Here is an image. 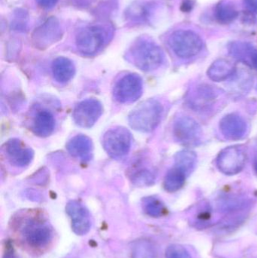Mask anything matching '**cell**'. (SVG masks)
<instances>
[{"label": "cell", "instance_id": "1", "mask_svg": "<svg viewBox=\"0 0 257 258\" xmlns=\"http://www.w3.org/2000/svg\"><path fill=\"white\" fill-rule=\"evenodd\" d=\"M24 221L21 223L20 232L25 245L36 251L48 246L53 236L48 223L39 213L33 211L24 214Z\"/></svg>", "mask_w": 257, "mask_h": 258}, {"label": "cell", "instance_id": "2", "mask_svg": "<svg viewBox=\"0 0 257 258\" xmlns=\"http://www.w3.org/2000/svg\"><path fill=\"white\" fill-rule=\"evenodd\" d=\"M162 114L163 107L161 103L156 100L149 99L132 110L128 121L134 130L148 133L156 128L161 122Z\"/></svg>", "mask_w": 257, "mask_h": 258}, {"label": "cell", "instance_id": "3", "mask_svg": "<svg viewBox=\"0 0 257 258\" xmlns=\"http://www.w3.org/2000/svg\"><path fill=\"white\" fill-rule=\"evenodd\" d=\"M129 57L139 69L146 72L158 69L163 62V52L159 46L146 39H139L129 50Z\"/></svg>", "mask_w": 257, "mask_h": 258}, {"label": "cell", "instance_id": "4", "mask_svg": "<svg viewBox=\"0 0 257 258\" xmlns=\"http://www.w3.org/2000/svg\"><path fill=\"white\" fill-rule=\"evenodd\" d=\"M169 44L176 55L184 59L197 55L203 48V41L200 36L189 30L174 32L169 39Z\"/></svg>", "mask_w": 257, "mask_h": 258}, {"label": "cell", "instance_id": "5", "mask_svg": "<svg viewBox=\"0 0 257 258\" xmlns=\"http://www.w3.org/2000/svg\"><path fill=\"white\" fill-rule=\"evenodd\" d=\"M108 39V33L100 25H90L81 29L75 38L79 52L84 55H94L102 49Z\"/></svg>", "mask_w": 257, "mask_h": 258}, {"label": "cell", "instance_id": "6", "mask_svg": "<svg viewBox=\"0 0 257 258\" xmlns=\"http://www.w3.org/2000/svg\"><path fill=\"white\" fill-rule=\"evenodd\" d=\"M131 134L124 127H116L106 132L103 138V147L109 156L120 159L128 154L131 149Z\"/></svg>", "mask_w": 257, "mask_h": 258}, {"label": "cell", "instance_id": "7", "mask_svg": "<svg viewBox=\"0 0 257 258\" xmlns=\"http://www.w3.org/2000/svg\"><path fill=\"white\" fill-rule=\"evenodd\" d=\"M247 161L245 149L233 146L223 149L217 158V166L226 175H235L242 171Z\"/></svg>", "mask_w": 257, "mask_h": 258}, {"label": "cell", "instance_id": "8", "mask_svg": "<svg viewBox=\"0 0 257 258\" xmlns=\"http://www.w3.org/2000/svg\"><path fill=\"white\" fill-rule=\"evenodd\" d=\"M143 92V80L135 74H128L116 83L114 89L116 99L122 104L137 101Z\"/></svg>", "mask_w": 257, "mask_h": 258}, {"label": "cell", "instance_id": "9", "mask_svg": "<svg viewBox=\"0 0 257 258\" xmlns=\"http://www.w3.org/2000/svg\"><path fill=\"white\" fill-rule=\"evenodd\" d=\"M102 104L96 99H87L78 103L72 113V118L77 125L81 128H92L101 117Z\"/></svg>", "mask_w": 257, "mask_h": 258}, {"label": "cell", "instance_id": "10", "mask_svg": "<svg viewBox=\"0 0 257 258\" xmlns=\"http://www.w3.org/2000/svg\"><path fill=\"white\" fill-rule=\"evenodd\" d=\"M62 30L55 18H50L34 30L32 35V42L36 48L45 49L60 40Z\"/></svg>", "mask_w": 257, "mask_h": 258}, {"label": "cell", "instance_id": "11", "mask_svg": "<svg viewBox=\"0 0 257 258\" xmlns=\"http://www.w3.org/2000/svg\"><path fill=\"white\" fill-rule=\"evenodd\" d=\"M3 151L11 165L21 168L30 165L34 156L33 150L17 138H12L5 143Z\"/></svg>", "mask_w": 257, "mask_h": 258}, {"label": "cell", "instance_id": "12", "mask_svg": "<svg viewBox=\"0 0 257 258\" xmlns=\"http://www.w3.org/2000/svg\"><path fill=\"white\" fill-rule=\"evenodd\" d=\"M66 212L71 220L74 233L84 236L89 233L92 226L91 215L87 208L78 201H70L66 206Z\"/></svg>", "mask_w": 257, "mask_h": 258}, {"label": "cell", "instance_id": "13", "mask_svg": "<svg viewBox=\"0 0 257 258\" xmlns=\"http://www.w3.org/2000/svg\"><path fill=\"white\" fill-rule=\"evenodd\" d=\"M174 135L179 142L194 144L202 135V128L196 121L188 116H183L175 122Z\"/></svg>", "mask_w": 257, "mask_h": 258}, {"label": "cell", "instance_id": "14", "mask_svg": "<svg viewBox=\"0 0 257 258\" xmlns=\"http://www.w3.org/2000/svg\"><path fill=\"white\" fill-rule=\"evenodd\" d=\"M220 129L226 139L238 141L245 136L247 125L239 115L231 113L226 115L220 120Z\"/></svg>", "mask_w": 257, "mask_h": 258}, {"label": "cell", "instance_id": "15", "mask_svg": "<svg viewBox=\"0 0 257 258\" xmlns=\"http://www.w3.org/2000/svg\"><path fill=\"white\" fill-rule=\"evenodd\" d=\"M66 150L73 157L87 162L92 159L93 144L86 135H76L68 141Z\"/></svg>", "mask_w": 257, "mask_h": 258}, {"label": "cell", "instance_id": "16", "mask_svg": "<svg viewBox=\"0 0 257 258\" xmlns=\"http://www.w3.org/2000/svg\"><path fill=\"white\" fill-rule=\"evenodd\" d=\"M55 127V119L51 112L46 110L38 111L32 122V132L36 136L45 138L49 136L54 132Z\"/></svg>", "mask_w": 257, "mask_h": 258}, {"label": "cell", "instance_id": "17", "mask_svg": "<svg viewBox=\"0 0 257 258\" xmlns=\"http://www.w3.org/2000/svg\"><path fill=\"white\" fill-rule=\"evenodd\" d=\"M235 72V63L226 59H218L208 68V76L213 81L222 82L232 77Z\"/></svg>", "mask_w": 257, "mask_h": 258}, {"label": "cell", "instance_id": "18", "mask_svg": "<svg viewBox=\"0 0 257 258\" xmlns=\"http://www.w3.org/2000/svg\"><path fill=\"white\" fill-rule=\"evenodd\" d=\"M52 73L56 81L60 83H66L73 78L75 68L69 59L59 57L53 61Z\"/></svg>", "mask_w": 257, "mask_h": 258}, {"label": "cell", "instance_id": "19", "mask_svg": "<svg viewBox=\"0 0 257 258\" xmlns=\"http://www.w3.org/2000/svg\"><path fill=\"white\" fill-rule=\"evenodd\" d=\"M128 176L134 184L140 186L152 184L155 179L153 173L142 165L141 162H137L131 167Z\"/></svg>", "mask_w": 257, "mask_h": 258}, {"label": "cell", "instance_id": "20", "mask_svg": "<svg viewBox=\"0 0 257 258\" xmlns=\"http://www.w3.org/2000/svg\"><path fill=\"white\" fill-rule=\"evenodd\" d=\"M214 15L220 24H229L238 18V11L232 2L222 0L216 6Z\"/></svg>", "mask_w": 257, "mask_h": 258}, {"label": "cell", "instance_id": "21", "mask_svg": "<svg viewBox=\"0 0 257 258\" xmlns=\"http://www.w3.org/2000/svg\"><path fill=\"white\" fill-rule=\"evenodd\" d=\"M187 175L180 168L174 167L164 177V189L168 192H175L181 189L185 183Z\"/></svg>", "mask_w": 257, "mask_h": 258}, {"label": "cell", "instance_id": "22", "mask_svg": "<svg viewBox=\"0 0 257 258\" xmlns=\"http://www.w3.org/2000/svg\"><path fill=\"white\" fill-rule=\"evenodd\" d=\"M197 161V156L194 152L183 150L175 156V167L182 170L187 177L193 172Z\"/></svg>", "mask_w": 257, "mask_h": 258}, {"label": "cell", "instance_id": "23", "mask_svg": "<svg viewBox=\"0 0 257 258\" xmlns=\"http://www.w3.org/2000/svg\"><path fill=\"white\" fill-rule=\"evenodd\" d=\"M217 92L210 86H200L198 88L196 95L193 99V106L196 108H203L209 105L211 101L216 99Z\"/></svg>", "mask_w": 257, "mask_h": 258}, {"label": "cell", "instance_id": "24", "mask_svg": "<svg viewBox=\"0 0 257 258\" xmlns=\"http://www.w3.org/2000/svg\"><path fill=\"white\" fill-rule=\"evenodd\" d=\"M155 254L152 242L146 239L135 241L131 247V258H155Z\"/></svg>", "mask_w": 257, "mask_h": 258}, {"label": "cell", "instance_id": "25", "mask_svg": "<svg viewBox=\"0 0 257 258\" xmlns=\"http://www.w3.org/2000/svg\"><path fill=\"white\" fill-rule=\"evenodd\" d=\"M145 213L152 218H161L167 213L164 203L155 197H146L143 201Z\"/></svg>", "mask_w": 257, "mask_h": 258}, {"label": "cell", "instance_id": "26", "mask_svg": "<svg viewBox=\"0 0 257 258\" xmlns=\"http://www.w3.org/2000/svg\"><path fill=\"white\" fill-rule=\"evenodd\" d=\"M149 9L144 3H138L133 4L126 11V17L131 21L142 22L148 18Z\"/></svg>", "mask_w": 257, "mask_h": 258}, {"label": "cell", "instance_id": "27", "mask_svg": "<svg viewBox=\"0 0 257 258\" xmlns=\"http://www.w3.org/2000/svg\"><path fill=\"white\" fill-rule=\"evenodd\" d=\"M166 258H192L187 248L181 245H172L165 251Z\"/></svg>", "mask_w": 257, "mask_h": 258}, {"label": "cell", "instance_id": "28", "mask_svg": "<svg viewBox=\"0 0 257 258\" xmlns=\"http://www.w3.org/2000/svg\"><path fill=\"white\" fill-rule=\"evenodd\" d=\"M3 258H20L14 248L13 243L11 241L8 240L5 242Z\"/></svg>", "mask_w": 257, "mask_h": 258}, {"label": "cell", "instance_id": "29", "mask_svg": "<svg viewBox=\"0 0 257 258\" xmlns=\"http://www.w3.org/2000/svg\"><path fill=\"white\" fill-rule=\"evenodd\" d=\"M246 9L252 15H257V0H244Z\"/></svg>", "mask_w": 257, "mask_h": 258}, {"label": "cell", "instance_id": "30", "mask_svg": "<svg viewBox=\"0 0 257 258\" xmlns=\"http://www.w3.org/2000/svg\"><path fill=\"white\" fill-rule=\"evenodd\" d=\"M58 0H36V3L43 9H51L54 7Z\"/></svg>", "mask_w": 257, "mask_h": 258}, {"label": "cell", "instance_id": "31", "mask_svg": "<svg viewBox=\"0 0 257 258\" xmlns=\"http://www.w3.org/2000/svg\"><path fill=\"white\" fill-rule=\"evenodd\" d=\"M249 65L251 66L252 68L257 70V49L255 48L253 50V53H252L251 57L250 58V61H249Z\"/></svg>", "mask_w": 257, "mask_h": 258}, {"label": "cell", "instance_id": "32", "mask_svg": "<svg viewBox=\"0 0 257 258\" xmlns=\"http://www.w3.org/2000/svg\"><path fill=\"white\" fill-rule=\"evenodd\" d=\"M253 167H254L255 171L257 174V155L256 158H255L254 163H253Z\"/></svg>", "mask_w": 257, "mask_h": 258}]
</instances>
